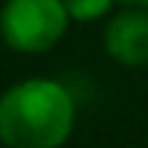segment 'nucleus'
I'll use <instances>...</instances> for the list:
<instances>
[{
    "instance_id": "3",
    "label": "nucleus",
    "mask_w": 148,
    "mask_h": 148,
    "mask_svg": "<svg viewBox=\"0 0 148 148\" xmlns=\"http://www.w3.org/2000/svg\"><path fill=\"white\" fill-rule=\"evenodd\" d=\"M105 52L119 67H148V9L122 6L105 23Z\"/></svg>"
},
{
    "instance_id": "1",
    "label": "nucleus",
    "mask_w": 148,
    "mask_h": 148,
    "mask_svg": "<svg viewBox=\"0 0 148 148\" xmlns=\"http://www.w3.org/2000/svg\"><path fill=\"white\" fill-rule=\"evenodd\" d=\"M73 128L76 102L55 79H21L0 93V142L6 148H61Z\"/></svg>"
},
{
    "instance_id": "2",
    "label": "nucleus",
    "mask_w": 148,
    "mask_h": 148,
    "mask_svg": "<svg viewBox=\"0 0 148 148\" xmlns=\"http://www.w3.org/2000/svg\"><path fill=\"white\" fill-rule=\"evenodd\" d=\"M61 0H6L0 9V38L15 52L41 55L52 49L70 29Z\"/></svg>"
},
{
    "instance_id": "5",
    "label": "nucleus",
    "mask_w": 148,
    "mask_h": 148,
    "mask_svg": "<svg viewBox=\"0 0 148 148\" xmlns=\"http://www.w3.org/2000/svg\"><path fill=\"white\" fill-rule=\"evenodd\" d=\"M119 6H142V9H148V0H116Z\"/></svg>"
},
{
    "instance_id": "4",
    "label": "nucleus",
    "mask_w": 148,
    "mask_h": 148,
    "mask_svg": "<svg viewBox=\"0 0 148 148\" xmlns=\"http://www.w3.org/2000/svg\"><path fill=\"white\" fill-rule=\"evenodd\" d=\"M70 21L76 23H93L99 18H108L116 6V0H61Z\"/></svg>"
}]
</instances>
